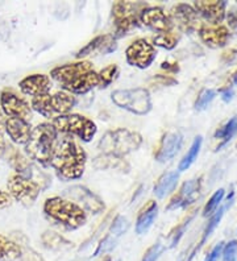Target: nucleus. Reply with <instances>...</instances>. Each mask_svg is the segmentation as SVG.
<instances>
[{
	"instance_id": "9b49d317",
	"label": "nucleus",
	"mask_w": 237,
	"mask_h": 261,
	"mask_svg": "<svg viewBox=\"0 0 237 261\" xmlns=\"http://www.w3.org/2000/svg\"><path fill=\"white\" fill-rule=\"evenodd\" d=\"M139 20L142 22V25L148 27L157 33L170 32L173 28V22L166 16L162 8L160 7H148L140 12Z\"/></svg>"
},
{
	"instance_id": "c9c22d12",
	"label": "nucleus",
	"mask_w": 237,
	"mask_h": 261,
	"mask_svg": "<svg viewBox=\"0 0 237 261\" xmlns=\"http://www.w3.org/2000/svg\"><path fill=\"white\" fill-rule=\"evenodd\" d=\"M128 228H129V222H128V219L121 217V215H119V217H116V219L114 220L112 226H111L110 233H108V235H111L112 238H115V239H119L123 233L126 232V229Z\"/></svg>"
},
{
	"instance_id": "f3484780",
	"label": "nucleus",
	"mask_w": 237,
	"mask_h": 261,
	"mask_svg": "<svg viewBox=\"0 0 237 261\" xmlns=\"http://www.w3.org/2000/svg\"><path fill=\"white\" fill-rule=\"evenodd\" d=\"M75 105V96L66 93V91H58L53 95L49 94V107H50V115L53 119L70 114V111L74 109Z\"/></svg>"
},
{
	"instance_id": "37998d69",
	"label": "nucleus",
	"mask_w": 237,
	"mask_h": 261,
	"mask_svg": "<svg viewBox=\"0 0 237 261\" xmlns=\"http://www.w3.org/2000/svg\"><path fill=\"white\" fill-rule=\"evenodd\" d=\"M21 258L24 261H45L41 256L38 255L37 252L33 251V249H31V248L22 249Z\"/></svg>"
},
{
	"instance_id": "20e7f679",
	"label": "nucleus",
	"mask_w": 237,
	"mask_h": 261,
	"mask_svg": "<svg viewBox=\"0 0 237 261\" xmlns=\"http://www.w3.org/2000/svg\"><path fill=\"white\" fill-rule=\"evenodd\" d=\"M142 144L141 135L126 128H117L108 130L99 141V149L103 154L115 157H124L133 150L139 149Z\"/></svg>"
},
{
	"instance_id": "c85d7f7f",
	"label": "nucleus",
	"mask_w": 237,
	"mask_h": 261,
	"mask_svg": "<svg viewBox=\"0 0 237 261\" xmlns=\"http://www.w3.org/2000/svg\"><path fill=\"white\" fill-rule=\"evenodd\" d=\"M139 17L137 15H128V16L120 17L115 20V37H123L137 27Z\"/></svg>"
},
{
	"instance_id": "7ed1b4c3",
	"label": "nucleus",
	"mask_w": 237,
	"mask_h": 261,
	"mask_svg": "<svg viewBox=\"0 0 237 261\" xmlns=\"http://www.w3.org/2000/svg\"><path fill=\"white\" fill-rule=\"evenodd\" d=\"M57 136L58 132L50 123H41L33 128L28 143L24 145L29 159L42 166L50 165Z\"/></svg>"
},
{
	"instance_id": "39448f33",
	"label": "nucleus",
	"mask_w": 237,
	"mask_h": 261,
	"mask_svg": "<svg viewBox=\"0 0 237 261\" xmlns=\"http://www.w3.org/2000/svg\"><path fill=\"white\" fill-rule=\"evenodd\" d=\"M53 127L58 134L76 136L85 143H90L96 135V124L89 118L78 114H67L53 119Z\"/></svg>"
},
{
	"instance_id": "393cba45",
	"label": "nucleus",
	"mask_w": 237,
	"mask_h": 261,
	"mask_svg": "<svg viewBox=\"0 0 237 261\" xmlns=\"http://www.w3.org/2000/svg\"><path fill=\"white\" fill-rule=\"evenodd\" d=\"M179 174L177 172L165 173L161 178L158 179L154 186V195L157 198H165L169 195L174 189L177 188Z\"/></svg>"
},
{
	"instance_id": "c756f323",
	"label": "nucleus",
	"mask_w": 237,
	"mask_h": 261,
	"mask_svg": "<svg viewBox=\"0 0 237 261\" xmlns=\"http://www.w3.org/2000/svg\"><path fill=\"white\" fill-rule=\"evenodd\" d=\"M202 143H203V139L202 136H198L194 139L193 144H191V147H190L189 152L186 153V156L182 159V161L179 163V170L180 172H183V170H187L190 166L193 165L194 161L196 160L198 154L200 152V148H202Z\"/></svg>"
},
{
	"instance_id": "4c0bfd02",
	"label": "nucleus",
	"mask_w": 237,
	"mask_h": 261,
	"mask_svg": "<svg viewBox=\"0 0 237 261\" xmlns=\"http://www.w3.org/2000/svg\"><path fill=\"white\" fill-rule=\"evenodd\" d=\"M223 261H237V242L231 240L224 245L223 253H221Z\"/></svg>"
},
{
	"instance_id": "72a5a7b5",
	"label": "nucleus",
	"mask_w": 237,
	"mask_h": 261,
	"mask_svg": "<svg viewBox=\"0 0 237 261\" xmlns=\"http://www.w3.org/2000/svg\"><path fill=\"white\" fill-rule=\"evenodd\" d=\"M99 75V86L106 89L111 85V83L114 82L115 80L119 75V67L116 65H110V66L104 67L100 73H98Z\"/></svg>"
},
{
	"instance_id": "58836bf2",
	"label": "nucleus",
	"mask_w": 237,
	"mask_h": 261,
	"mask_svg": "<svg viewBox=\"0 0 237 261\" xmlns=\"http://www.w3.org/2000/svg\"><path fill=\"white\" fill-rule=\"evenodd\" d=\"M191 219H193V218H189V219H187L186 222H185V223L182 224V226L178 227V228L175 229V231H174L173 233H171L170 245H169L170 248H174V247H175V245L178 244V242H179V240H180V238L183 236V233H185V231H186V228H187V227H189V224H190V222H191Z\"/></svg>"
},
{
	"instance_id": "4be33fe9",
	"label": "nucleus",
	"mask_w": 237,
	"mask_h": 261,
	"mask_svg": "<svg viewBox=\"0 0 237 261\" xmlns=\"http://www.w3.org/2000/svg\"><path fill=\"white\" fill-rule=\"evenodd\" d=\"M171 17L179 28L185 29V31H191L196 25L198 13L193 7L187 6V4H178L171 10Z\"/></svg>"
},
{
	"instance_id": "de8ad7c7",
	"label": "nucleus",
	"mask_w": 237,
	"mask_h": 261,
	"mask_svg": "<svg viewBox=\"0 0 237 261\" xmlns=\"http://www.w3.org/2000/svg\"><path fill=\"white\" fill-rule=\"evenodd\" d=\"M234 83H236V85H237V74H236V75H234Z\"/></svg>"
},
{
	"instance_id": "dca6fc26",
	"label": "nucleus",
	"mask_w": 237,
	"mask_h": 261,
	"mask_svg": "<svg viewBox=\"0 0 237 261\" xmlns=\"http://www.w3.org/2000/svg\"><path fill=\"white\" fill-rule=\"evenodd\" d=\"M200 193V179H190L185 182L179 194L175 198H173L170 204L168 206V210H174V208H180L186 207L190 203H193L196 198L199 197Z\"/></svg>"
},
{
	"instance_id": "f257e3e1",
	"label": "nucleus",
	"mask_w": 237,
	"mask_h": 261,
	"mask_svg": "<svg viewBox=\"0 0 237 261\" xmlns=\"http://www.w3.org/2000/svg\"><path fill=\"white\" fill-rule=\"evenodd\" d=\"M87 154L70 135L57 139L50 159L51 168L63 181L81 178L85 173Z\"/></svg>"
},
{
	"instance_id": "aec40b11",
	"label": "nucleus",
	"mask_w": 237,
	"mask_h": 261,
	"mask_svg": "<svg viewBox=\"0 0 237 261\" xmlns=\"http://www.w3.org/2000/svg\"><path fill=\"white\" fill-rule=\"evenodd\" d=\"M200 38L205 45L211 48H221L224 46L229 37L228 29L223 25H204L200 29Z\"/></svg>"
},
{
	"instance_id": "79ce46f5",
	"label": "nucleus",
	"mask_w": 237,
	"mask_h": 261,
	"mask_svg": "<svg viewBox=\"0 0 237 261\" xmlns=\"http://www.w3.org/2000/svg\"><path fill=\"white\" fill-rule=\"evenodd\" d=\"M223 249H224V243H218L208 255L205 256L204 261H219V258L221 257V253H223Z\"/></svg>"
},
{
	"instance_id": "f704fd0d",
	"label": "nucleus",
	"mask_w": 237,
	"mask_h": 261,
	"mask_svg": "<svg viewBox=\"0 0 237 261\" xmlns=\"http://www.w3.org/2000/svg\"><path fill=\"white\" fill-rule=\"evenodd\" d=\"M224 189H219L215 194L209 198V201L207 202V204L204 206V210H203V215H204V217H211L212 214L215 213L216 208L220 206L221 201H223V198H224Z\"/></svg>"
},
{
	"instance_id": "4468645a",
	"label": "nucleus",
	"mask_w": 237,
	"mask_h": 261,
	"mask_svg": "<svg viewBox=\"0 0 237 261\" xmlns=\"http://www.w3.org/2000/svg\"><path fill=\"white\" fill-rule=\"evenodd\" d=\"M32 125L28 120L19 118H6L4 130L13 144L25 145L32 134Z\"/></svg>"
},
{
	"instance_id": "f03ea898",
	"label": "nucleus",
	"mask_w": 237,
	"mask_h": 261,
	"mask_svg": "<svg viewBox=\"0 0 237 261\" xmlns=\"http://www.w3.org/2000/svg\"><path fill=\"white\" fill-rule=\"evenodd\" d=\"M44 213L51 222L70 231L81 228L87 220L82 207L62 197L47 198L44 203Z\"/></svg>"
},
{
	"instance_id": "473e14b6",
	"label": "nucleus",
	"mask_w": 237,
	"mask_h": 261,
	"mask_svg": "<svg viewBox=\"0 0 237 261\" xmlns=\"http://www.w3.org/2000/svg\"><path fill=\"white\" fill-rule=\"evenodd\" d=\"M237 130V116L232 118L231 120H228L221 128H219L215 134V139H221L223 140V145L227 143Z\"/></svg>"
},
{
	"instance_id": "ea45409f",
	"label": "nucleus",
	"mask_w": 237,
	"mask_h": 261,
	"mask_svg": "<svg viewBox=\"0 0 237 261\" xmlns=\"http://www.w3.org/2000/svg\"><path fill=\"white\" fill-rule=\"evenodd\" d=\"M162 252H164V245L157 243V244H154L153 247H150V248L146 251L142 261H157L158 257L161 256Z\"/></svg>"
},
{
	"instance_id": "bb28decb",
	"label": "nucleus",
	"mask_w": 237,
	"mask_h": 261,
	"mask_svg": "<svg viewBox=\"0 0 237 261\" xmlns=\"http://www.w3.org/2000/svg\"><path fill=\"white\" fill-rule=\"evenodd\" d=\"M232 202H233V194L231 195V198L228 197V203L225 204V206L220 207V210H219V211H216V213L214 214V215H212V217H211V219H209V222H208V224H207V227H205V229H204V233H203V238H202V240H200V244L198 245V247H196V248H195V251H194V252H193V255H191V257H190L189 260H187V261H191V258L194 257V253H195V252L198 251V249H199L200 247H202L203 244H204V243H205V240L208 239V236L211 235V233L214 232V231H215V228H216V227L219 226V223H220L221 218H223V215H224L225 210H227L228 207L231 206V204H232Z\"/></svg>"
},
{
	"instance_id": "9d476101",
	"label": "nucleus",
	"mask_w": 237,
	"mask_h": 261,
	"mask_svg": "<svg viewBox=\"0 0 237 261\" xmlns=\"http://www.w3.org/2000/svg\"><path fill=\"white\" fill-rule=\"evenodd\" d=\"M126 62L130 66L139 67V69H146L153 64V61L157 57V51L150 42L145 38H139L136 41L126 48L125 50Z\"/></svg>"
},
{
	"instance_id": "423d86ee",
	"label": "nucleus",
	"mask_w": 237,
	"mask_h": 261,
	"mask_svg": "<svg viewBox=\"0 0 237 261\" xmlns=\"http://www.w3.org/2000/svg\"><path fill=\"white\" fill-rule=\"evenodd\" d=\"M112 102L135 115H146L152 110V98L150 93L146 89L137 87V89L116 90L111 94Z\"/></svg>"
},
{
	"instance_id": "b1692460",
	"label": "nucleus",
	"mask_w": 237,
	"mask_h": 261,
	"mask_svg": "<svg viewBox=\"0 0 237 261\" xmlns=\"http://www.w3.org/2000/svg\"><path fill=\"white\" fill-rule=\"evenodd\" d=\"M21 245L0 233V261H16L21 258Z\"/></svg>"
},
{
	"instance_id": "2f4dec72",
	"label": "nucleus",
	"mask_w": 237,
	"mask_h": 261,
	"mask_svg": "<svg viewBox=\"0 0 237 261\" xmlns=\"http://www.w3.org/2000/svg\"><path fill=\"white\" fill-rule=\"evenodd\" d=\"M177 41H178L177 36L174 35V33L170 31V32L157 33V35L153 37L152 45H155V46H161V48L171 50L173 48H175Z\"/></svg>"
},
{
	"instance_id": "6e6552de",
	"label": "nucleus",
	"mask_w": 237,
	"mask_h": 261,
	"mask_svg": "<svg viewBox=\"0 0 237 261\" xmlns=\"http://www.w3.org/2000/svg\"><path fill=\"white\" fill-rule=\"evenodd\" d=\"M63 195L69 198V201L74 202L79 207H82L86 213L98 215V214L103 213L106 208L104 203H103L100 198L95 194V193H92L91 190L85 188V186H71V188L66 189V190L63 191Z\"/></svg>"
},
{
	"instance_id": "0eeeda50",
	"label": "nucleus",
	"mask_w": 237,
	"mask_h": 261,
	"mask_svg": "<svg viewBox=\"0 0 237 261\" xmlns=\"http://www.w3.org/2000/svg\"><path fill=\"white\" fill-rule=\"evenodd\" d=\"M7 188H8V194L11 195V198L21 203L22 206L31 207L37 201L44 186H41V182H38L32 177L13 173L8 178Z\"/></svg>"
},
{
	"instance_id": "7c9ffc66",
	"label": "nucleus",
	"mask_w": 237,
	"mask_h": 261,
	"mask_svg": "<svg viewBox=\"0 0 237 261\" xmlns=\"http://www.w3.org/2000/svg\"><path fill=\"white\" fill-rule=\"evenodd\" d=\"M42 242H44L45 247H47L49 249H54V251H60V249L70 247L69 242H66L62 236L56 232H51V231H47L42 235Z\"/></svg>"
},
{
	"instance_id": "5701e85b",
	"label": "nucleus",
	"mask_w": 237,
	"mask_h": 261,
	"mask_svg": "<svg viewBox=\"0 0 237 261\" xmlns=\"http://www.w3.org/2000/svg\"><path fill=\"white\" fill-rule=\"evenodd\" d=\"M158 214V204L155 202H150L146 207H144L140 213L136 222V232L139 235H145L150 227L154 223Z\"/></svg>"
},
{
	"instance_id": "a19ab883",
	"label": "nucleus",
	"mask_w": 237,
	"mask_h": 261,
	"mask_svg": "<svg viewBox=\"0 0 237 261\" xmlns=\"http://www.w3.org/2000/svg\"><path fill=\"white\" fill-rule=\"evenodd\" d=\"M4 124H6V118H4V114L0 109V156H3L4 153H6L7 149V143L6 139H4Z\"/></svg>"
},
{
	"instance_id": "cd10ccee",
	"label": "nucleus",
	"mask_w": 237,
	"mask_h": 261,
	"mask_svg": "<svg viewBox=\"0 0 237 261\" xmlns=\"http://www.w3.org/2000/svg\"><path fill=\"white\" fill-rule=\"evenodd\" d=\"M111 41H112V40H111L110 36H98V37H95L94 40H91L89 44L86 45L85 48H82L78 53H76V58H85L86 56L92 55V53L96 50H101L104 53L106 46H107Z\"/></svg>"
},
{
	"instance_id": "ddd939ff",
	"label": "nucleus",
	"mask_w": 237,
	"mask_h": 261,
	"mask_svg": "<svg viewBox=\"0 0 237 261\" xmlns=\"http://www.w3.org/2000/svg\"><path fill=\"white\" fill-rule=\"evenodd\" d=\"M19 87L24 95L36 98V96L50 93L51 82L50 78L45 74H33V75H28L20 81Z\"/></svg>"
},
{
	"instance_id": "a211bd4d",
	"label": "nucleus",
	"mask_w": 237,
	"mask_h": 261,
	"mask_svg": "<svg viewBox=\"0 0 237 261\" xmlns=\"http://www.w3.org/2000/svg\"><path fill=\"white\" fill-rule=\"evenodd\" d=\"M225 2H196L195 11L199 12L205 20L218 25L225 16Z\"/></svg>"
},
{
	"instance_id": "a18cd8bd",
	"label": "nucleus",
	"mask_w": 237,
	"mask_h": 261,
	"mask_svg": "<svg viewBox=\"0 0 237 261\" xmlns=\"http://www.w3.org/2000/svg\"><path fill=\"white\" fill-rule=\"evenodd\" d=\"M221 98H223V100L224 102H231L232 98H233V90H232V87H228V89H225L223 93H221Z\"/></svg>"
},
{
	"instance_id": "1a4fd4ad",
	"label": "nucleus",
	"mask_w": 237,
	"mask_h": 261,
	"mask_svg": "<svg viewBox=\"0 0 237 261\" xmlns=\"http://www.w3.org/2000/svg\"><path fill=\"white\" fill-rule=\"evenodd\" d=\"M0 109L8 118H19L29 121L32 116V107H29V103L12 89H6L2 91Z\"/></svg>"
},
{
	"instance_id": "2eb2a0df",
	"label": "nucleus",
	"mask_w": 237,
	"mask_h": 261,
	"mask_svg": "<svg viewBox=\"0 0 237 261\" xmlns=\"http://www.w3.org/2000/svg\"><path fill=\"white\" fill-rule=\"evenodd\" d=\"M183 143V137L178 132H169L165 135L161 140V145L158 148V152L155 154V160L160 163H166L177 156L180 147Z\"/></svg>"
},
{
	"instance_id": "49530a36",
	"label": "nucleus",
	"mask_w": 237,
	"mask_h": 261,
	"mask_svg": "<svg viewBox=\"0 0 237 261\" xmlns=\"http://www.w3.org/2000/svg\"><path fill=\"white\" fill-rule=\"evenodd\" d=\"M103 261H112V260H111V257H110V256H106V257L103 258Z\"/></svg>"
},
{
	"instance_id": "c03bdc74",
	"label": "nucleus",
	"mask_w": 237,
	"mask_h": 261,
	"mask_svg": "<svg viewBox=\"0 0 237 261\" xmlns=\"http://www.w3.org/2000/svg\"><path fill=\"white\" fill-rule=\"evenodd\" d=\"M12 203V198L11 195L7 193V191L0 190V208H6V207H10Z\"/></svg>"
},
{
	"instance_id": "6ab92c4d",
	"label": "nucleus",
	"mask_w": 237,
	"mask_h": 261,
	"mask_svg": "<svg viewBox=\"0 0 237 261\" xmlns=\"http://www.w3.org/2000/svg\"><path fill=\"white\" fill-rule=\"evenodd\" d=\"M96 86H99V75L98 73H95L94 70L90 71V73L85 74V75L79 76L76 80H74L73 82L66 83L63 85L62 89L63 91H66L69 94H76V95H82V94H87L89 91H91L92 89H95Z\"/></svg>"
},
{
	"instance_id": "a878e982",
	"label": "nucleus",
	"mask_w": 237,
	"mask_h": 261,
	"mask_svg": "<svg viewBox=\"0 0 237 261\" xmlns=\"http://www.w3.org/2000/svg\"><path fill=\"white\" fill-rule=\"evenodd\" d=\"M94 168L98 170L106 169H117V170H125L128 172L129 165L123 160V157H115L110 154H100L94 160Z\"/></svg>"
},
{
	"instance_id": "412c9836",
	"label": "nucleus",
	"mask_w": 237,
	"mask_h": 261,
	"mask_svg": "<svg viewBox=\"0 0 237 261\" xmlns=\"http://www.w3.org/2000/svg\"><path fill=\"white\" fill-rule=\"evenodd\" d=\"M7 159H8V164L11 165V168L15 170V173L21 175H25V177H32L33 174V165L29 161L28 157H25L20 152L19 149H16L12 145H7Z\"/></svg>"
},
{
	"instance_id": "f8f14e48",
	"label": "nucleus",
	"mask_w": 237,
	"mask_h": 261,
	"mask_svg": "<svg viewBox=\"0 0 237 261\" xmlns=\"http://www.w3.org/2000/svg\"><path fill=\"white\" fill-rule=\"evenodd\" d=\"M92 70H94V67H92V64L90 61H79L75 64H67L56 67L51 70L50 76L63 86V85L73 82L74 80Z\"/></svg>"
},
{
	"instance_id": "e433bc0d",
	"label": "nucleus",
	"mask_w": 237,
	"mask_h": 261,
	"mask_svg": "<svg viewBox=\"0 0 237 261\" xmlns=\"http://www.w3.org/2000/svg\"><path fill=\"white\" fill-rule=\"evenodd\" d=\"M215 96H216L215 90H212V89L204 90V91L199 95L198 100H196L195 109L199 110V111L200 110H205L209 105H211V102L215 99Z\"/></svg>"
}]
</instances>
